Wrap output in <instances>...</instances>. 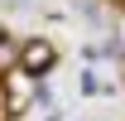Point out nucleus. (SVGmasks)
Here are the masks:
<instances>
[{"label": "nucleus", "instance_id": "1", "mask_svg": "<svg viewBox=\"0 0 125 121\" xmlns=\"http://www.w3.org/2000/svg\"><path fill=\"white\" fill-rule=\"evenodd\" d=\"M48 63H53V48H48V44H34V48H29V68H34V73H43Z\"/></svg>", "mask_w": 125, "mask_h": 121}]
</instances>
